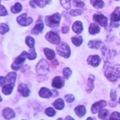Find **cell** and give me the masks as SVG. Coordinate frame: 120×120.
Returning a JSON list of instances; mask_svg holds the SVG:
<instances>
[{"instance_id":"cell-1","label":"cell","mask_w":120,"mask_h":120,"mask_svg":"<svg viewBox=\"0 0 120 120\" xmlns=\"http://www.w3.org/2000/svg\"><path fill=\"white\" fill-rule=\"evenodd\" d=\"M105 76L109 81L115 82L118 78H120V65L109 68V69L105 71Z\"/></svg>"},{"instance_id":"cell-2","label":"cell","mask_w":120,"mask_h":120,"mask_svg":"<svg viewBox=\"0 0 120 120\" xmlns=\"http://www.w3.org/2000/svg\"><path fill=\"white\" fill-rule=\"evenodd\" d=\"M60 19H61V16L59 13H55L53 15H51V16H48L46 17V24L51 26V27H54V26H57L60 22Z\"/></svg>"},{"instance_id":"cell-3","label":"cell","mask_w":120,"mask_h":120,"mask_svg":"<svg viewBox=\"0 0 120 120\" xmlns=\"http://www.w3.org/2000/svg\"><path fill=\"white\" fill-rule=\"evenodd\" d=\"M56 51H57L59 55H61L65 58H68L70 55V49L67 43H62L61 45L57 46Z\"/></svg>"},{"instance_id":"cell-4","label":"cell","mask_w":120,"mask_h":120,"mask_svg":"<svg viewBox=\"0 0 120 120\" xmlns=\"http://www.w3.org/2000/svg\"><path fill=\"white\" fill-rule=\"evenodd\" d=\"M25 56H27V52H22L14 61V63L11 65V68L14 69V70H17L21 68L22 64L24 62V59H25Z\"/></svg>"},{"instance_id":"cell-5","label":"cell","mask_w":120,"mask_h":120,"mask_svg":"<svg viewBox=\"0 0 120 120\" xmlns=\"http://www.w3.org/2000/svg\"><path fill=\"white\" fill-rule=\"evenodd\" d=\"M37 72L39 75H45L47 74L49 70V65L45 60H40L37 65Z\"/></svg>"},{"instance_id":"cell-6","label":"cell","mask_w":120,"mask_h":120,"mask_svg":"<svg viewBox=\"0 0 120 120\" xmlns=\"http://www.w3.org/2000/svg\"><path fill=\"white\" fill-rule=\"evenodd\" d=\"M17 22L20 24V25H22V26H26V25H29L32 23L33 22V19L30 18V17H27V14L23 13L22 15H20L19 17H17L16 19Z\"/></svg>"},{"instance_id":"cell-7","label":"cell","mask_w":120,"mask_h":120,"mask_svg":"<svg viewBox=\"0 0 120 120\" xmlns=\"http://www.w3.org/2000/svg\"><path fill=\"white\" fill-rule=\"evenodd\" d=\"M45 38L48 41H50L51 43H52V44H56L57 45V44L60 43V38L54 32H48L46 34V36H45Z\"/></svg>"},{"instance_id":"cell-8","label":"cell","mask_w":120,"mask_h":120,"mask_svg":"<svg viewBox=\"0 0 120 120\" xmlns=\"http://www.w3.org/2000/svg\"><path fill=\"white\" fill-rule=\"evenodd\" d=\"M93 20L96 22H98L101 26H106L108 23V19L106 16L102 15V14H95L93 16Z\"/></svg>"},{"instance_id":"cell-9","label":"cell","mask_w":120,"mask_h":120,"mask_svg":"<svg viewBox=\"0 0 120 120\" xmlns=\"http://www.w3.org/2000/svg\"><path fill=\"white\" fill-rule=\"evenodd\" d=\"M106 104H107V102H106L105 100H99V101L94 103V104L92 105V107H91V112H92V113H96V112H99L103 107L106 106Z\"/></svg>"},{"instance_id":"cell-10","label":"cell","mask_w":120,"mask_h":120,"mask_svg":"<svg viewBox=\"0 0 120 120\" xmlns=\"http://www.w3.org/2000/svg\"><path fill=\"white\" fill-rule=\"evenodd\" d=\"M43 28H44V23L41 22V17H39L38 20L37 21V24H36V26H35V27L33 28V30H32V33L38 35V34H39V33L42 32Z\"/></svg>"},{"instance_id":"cell-11","label":"cell","mask_w":120,"mask_h":120,"mask_svg":"<svg viewBox=\"0 0 120 120\" xmlns=\"http://www.w3.org/2000/svg\"><path fill=\"white\" fill-rule=\"evenodd\" d=\"M87 63L93 67H98L100 63V57L98 55H90L87 58Z\"/></svg>"},{"instance_id":"cell-12","label":"cell","mask_w":120,"mask_h":120,"mask_svg":"<svg viewBox=\"0 0 120 120\" xmlns=\"http://www.w3.org/2000/svg\"><path fill=\"white\" fill-rule=\"evenodd\" d=\"M51 0H31L30 1V5L35 8L36 6L39 7V8H44L48 3H50Z\"/></svg>"},{"instance_id":"cell-13","label":"cell","mask_w":120,"mask_h":120,"mask_svg":"<svg viewBox=\"0 0 120 120\" xmlns=\"http://www.w3.org/2000/svg\"><path fill=\"white\" fill-rule=\"evenodd\" d=\"M3 116L7 120H9V119H12L15 116V112L10 108H5L3 110Z\"/></svg>"},{"instance_id":"cell-14","label":"cell","mask_w":120,"mask_h":120,"mask_svg":"<svg viewBox=\"0 0 120 120\" xmlns=\"http://www.w3.org/2000/svg\"><path fill=\"white\" fill-rule=\"evenodd\" d=\"M63 84H64L63 80L59 76H56L55 78H53V80L52 82V86H53L54 88H57V89L61 88L63 86Z\"/></svg>"},{"instance_id":"cell-15","label":"cell","mask_w":120,"mask_h":120,"mask_svg":"<svg viewBox=\"0 0 120 120\" xmlns=\"http://www.w3.org/2000/svg\"><path fill=\"white\" fill-rule=\"evenodd\" d=\"M18 90H19V92H20L23 97H28V96H29V88L27 87L26 84L21 83V84L18 86Z\"/></svg>"},{"instance_id":"cell-16","label":"cell","mask_w":120,"mask_h":120,"mask_svg":"<svg viewBox=\"0 0 120 120\" xmlns=\"http://www.w3.org/2000/svg\"><path fill=\"white\" fill-rule=\"evenodd\" d=\"M111 21L112 22H118V21H120V8L119 7H117L113 10V12L112 13V15H111Z\"/></svg>"},{"instance_id":"cell-17","label":"cell","mask_w":120,"mask_h":120,"mask_svg":"<svg viewBox=\"0 0 120 120\" xmlns=\"http://www.w3.org/2000/svg\"><path fill=\"white\" fill-rule=\"evenodd\" d=\"M39 96L41 97V98H50L52 95V93L48 89V88H45V87H42L40 90H39Z\"/></svg>"},{"instance_id":"cell-18","label":"cell","mask_w":120,"mask_h":120,"mask_svg":"<svg viewBox=\"0 0 120 120\" xmlns=\"http://www.w3.org/2000/svg\"><path fill=\"white\" fill-rule=\"evenodd\" d=\"M75 113L79 116V117H82V116H83L84 114H85V112H86V110H85V107L83 106V105H79V106H77L76 108H75Z\"/></svg>"},{"instance_id":"cell-19","label":"cell","mask_w":120,"mask_h":120,"mask_svg":"<svg viewBox=\"0 0 120 120\" xmlns=\"http://www.w3.org/2000/svg\"><path fill=\"white\" fill-rule=\"evenodd\" d=\"M72 29H73V31H74L75 33H77V34L82 33V22H81L80 21L75 22L73 23V25H72Z\"/></svg>"},{"instance_id":"cell-20","label":"cell","mask_w":120,"mask_h":120,"mask_svg":"<svg viewBox=\"0 0 120 120\" xmlns=\"http://www.w3.org/2000/svg\"><path fill=\"white\" fill-rule=\"evenodd\" d=\"M6 79H7V82L9 84H11V85L14 86V84H15V79H16V73L15 72H9L7 75Z\"/></svg>"},{"instance_id":"cell-21","label":"cell","mask_w":120,"mask_h":120,"mask_svg":"<svg viewBox=\"0 0 120 120\" xmlns=\"http://www.w3.org/2000/svg\"><path fill=\"white\" fill-rule=\"evenodd\" d=\"M99 30H100L99 26H98L97 23H95V22L91 23L90 26H89V34H91V35L98 34V33L99 32Z\"/></svg>"},{"instance_id":"cell-22","label":"cell","mask_w":120,"mask_h":120,"mask_svg":"<svg viewBox=\"0 0 120 120\" xmlns=\"http://www.w3.org/2000/svg\"><path fill=\"white\" fill-rule=\"evenodd\" d=\"M88 46L90 48H94V49H98L102 46V42L100 40H91L88 42Z\"/></svg>"},{"instance_id":"cell-23","label":"cell","mask_w":120,"mask_h":120,"mask_svg":"<svg viewBox=\"0 0 120 120\" xmlns=\"http://www.w3.org/2000/svg\"><path fill=\"white\" fill-rule=\"evenodd\" d=\"M44 53H45L47 59H49V60H52L54 58V55H55L54 52L52 50L49 49V48H45L44 49Z\"/></svg>"},{"instance_id":"cell-24","label":"cell","mask_w":120,"mask_h":120,"mask_svg":"<svg viewBox=\"0 0 120 120\" xmlns=\"http://www.w3.org/2000/svg\"><path fill=\"white\" fill-rule=\"evenodd\" d=\"M90 3L96 8H102L104 6V3L102 0H90Z\"/></svg>"},{"instance_id":"cell-25","label":"cell","mask_w":120,"mask_h":120,"mask_svg":"<svg viewBox=\"0 0 120 120\" xmlns=\"http://www.w3.org/2000/svg\"><path fill=\"white\" fill-rule=\"evenodd\" d=\"M53 106H54V108L57 109V110H62V109L64 108V106H65L63 99H62V98H57V99L53 102Z\"/></svg>"},{"instance_id":"cell-26","label":"cell","mask_w":120,"mask_h":120,"mask_svg":"<svg viewBox=\"0 0 120 120\" xmlns=\"http://www.w3.org/2000/svg\"><path fill=\"white\" fill-rule=\"evenodd\" d=\"M12 89H13V85L8 83V84H6V85L3 86L2 92H3V94H5V95H9V94H11Z\"/></svg>"},{"instance_id":"cell-27","label":"cell","mask_w":120,"mask_h":120,"mask_svg":"<svg viewBox=\"0 0 120 120\" xmlns=\"http://www.w3.org/2000/svg\"><path fill=\"white\" fill-rule=\"evenodd\" d=\"M94 80H95V77L93 75H90L89 78H88V83H87V91L88 92H91L92 89L94 88Z\"/></svg>"},{"instance_id":"cell-28","label":"cell","mask_w":120,"mask_h":120,"mask_svg":"<svg viewBox=\"0 0 120 120\" xmlns=\"http://www.w3.org/2000/svg\"><path fill=\"white\" fill-rule=\"evenodd\" d=\"M71 41L75 46H80L82 42V37H73L71 38Z\"/></svg>"},{"instance_id":"cell-29","label":"cell","mask_w":120,"mask_h":120,"mask_svg":"<svg viewBox=\"0 0 120 120\" xmlns=\"http://www.w3.org/2000/svg\"><path fill=\"white\" fill-rule=\"evenodd\" d=\"M21 10H22V5L20 3H15V5H13L12 8H11L12 13H18Z\"/></svg>"},{"instance_id":"cell-30","label":"cell","mask_w":120,"mask_h":120,"mask_svg":"<svg viewBox=\"0 0 120 120\" xmlns=\"http://www.w3.org/2000/svg\"><path fill=\"white\" fill-rule=\"evenodd\" d=\"M25 43H26V45H27L29 48H34L35 40H34L33 38H31V37H27V38H25Z\"/></svg>"},{"instance_id":"cell-31","label":"cell","mask_w":120,"mask_h":120,"mask_svg":"<svg viewBox=\"0 0 120 120\" xmlns=\"http://www.w3.org/2000/svg\"><path fill=\"white\" fill-rule=\"evenodd\" d=\"M27 57H28L29 60H34L37 57V53H36L34 48H31V50L29 51V52H27Z\"/></svg>"},{"instance_id":"cell-32","label":"cell","mask_w":120,"mask_h":120,"mask_svg":"<svg viewBox=\"0 0 120 120\" xmlns=\"http://www.w3.org/2000/svg\"><path fill=\"white\" fill-rule=\"evenodd\" d=\"M107 116H108V111H107V110L101 109V110L98 112V117H99L100 119H107Z\"/></svg>"},{"instance_id":"cell-33","label":"cell","mask_w":120,"mask_h":120,"mask_svg":"<svg viewBox=\"0 0 120 120\" xmlns=\"http://www.w3.org/2000/svg\"><path fill=\"white\" fill-rule=\"evenodd\" d=\"M8 29H9V28H8V24H6V23H1V24H0V34H1V35L7 33V32L8 31Z\"/></svg>"},{"instance_id":"cell-34","label":"cell","mask_w":120,"mask_h":120,"mask_svg":"<svg viewBox=\"0 0 120 120\" xmlns=\"http://www.w3.org/2000/svg\"><path fill=\"white\" fill-rule=\"evenodd\" d=\"M60 3L62 7L65 8L66 9H68L70 8V0H60Z\"/></svg>"},{"instance_id":"cell-35","label":"cell","mask_w":120,"mask_h":120,"mask_svg":"<svg viewBox=\"0 0 120 120\" xmlns=\"http://www.w3.org/2000/svg\"><path fill=\"white\" fill-rule=\"evenodd\" d=\"M63 74H64V77H65L66 79L69 78L70 75H71V70H70V68H65L63 69Z\"/></svg>"},{"instance_id":"cell-36","label":"cell","mask_w":120,"mask_h":120,"mask_svg":"<svg viewBox=\"0 0 120 120\" xmlns=\"http://www.w3.org/2000/svg\"><path fill=\"white\" fill-rule=\"evenodd\" d=\"M109 120H120V113L118 112H113Z\"/></svg>"},{"instance_id":"cell-37","label":"cell","mask_w":120,"mask_h":120,"mask_svg":"<svg viewBox=\"0 0 120 120\" xmlns=\"http://www.w3.org/2000/svg\"><path fill=\"white\" fill-rule=\"evenodd\" d=\"M45 114H47L48 116H53V115H55V111L52 109V108H47L46 110H45Z\"/></svg>"},{"instance_id":"cell-38","label":"cell","mask_w":120,"mask_h":120,"mask_svg":"<svg viewBox=\"0 0 120 120\" xmlns=\"http://www.w3.org/2000/svg\"><path fill=\"white\" fill-rule=\"evenodd\" d=\"M73 5L76 8H82L84 7V3L81 0H73Z\"/></svg>"},{"instance_id":"cell-39","label":"cell","mask_w":120,"mask_h":120,"mask_svg":"<svg viewBox=\"0 0 120 120\" xmlns=\"http://www.w3.org/2000/svg\"><path fill=\"white\" fill-rule=\"evenodd\" d=\"M74 99H75V98H74V96H73V95H70V94L66 95V101H67V102L70 103V102L74 101Z\"/></svg>"},{"instance_id":"cell-40","label":"cell","mask_w":120,"mask_h":120,"mask_svg":"<svg viewBox=\"0 0 120 120\" xmlns=\"http://www.w3.org/2000/svg\"><path fill=\"white\" fill-rule=\"evenodd\" d=\"M70 15L72 16H78V15H81L82 14V10L80 9H76V10H70Z\"/></svg>"},{"instance_id":"cell-41","label":"cell","mask_w":120,"mask_h":120,"mask_svg":"<svg viewBox=\"0 0 120 120\" xmlns=\"http://www.w3.org/2000/svg\"><path fill=\"white\" fill-rule=\"evenodd\" d=\"M7 14H8V11H7L6 8L3 6H0V16H5Z\"/></svg>"},{"instance_id":"cell-42","label":"cell","mask_w":120,"mask_h":120,"mask_svg":"<svg viewBox=\"0 0 120 120\" xmlns=\"http://www.w3.org/2000/svg\"><path fill=\"white\" fill-rule=\"evenodd\" d=\"M111 98L112 100H115L116 99V92L114 90H112L111 91Z\"/></svg>"},{"instance_id":"cell-43","label":"cell","mask_w":120,"mask_h":120,"mask_svg":"<svg viewBox=\"0 0 120 120\" xmlns=\"http://www.w3.org/2000/svg\"><path fill=\"white\" fill-rule=\"evenodd\" d=\"M5 82H7V79L5 77H2L0 76V85H3L5 84Z\"/></svg>"},{"instance_id":"cell-44","label":"cell","mask_w":120,"mask_h":120,"mask_svg":"<svg viewBox=\"0 0 120 120\" xmlns=\"http://www.w3.org/2000/svg\"><path fill=\"white\" fill-rule=\"evenodd\" d=\"M68 26H63L62 27V33H68Z\"/></svg>"},{"instance_id":"cell-45","label":"cell","mask_w":120,"mask_h":120,"mask_svg":"<svg viewBox=\"0 0 120 120\" xmlns=\"http://www.w3.org/2000/svg\"><path fill=\"white\" fill-rule=\"evenodd\" d=\"M66 120H74V119H73V118H72L71 116H69V115H68V116L66 117Z\"/></svg>"},{"instance_id":"cell-46","label":"cell","mask_w":120,"mask_h":120,"mask_svg":"<svg viewBox=\"0 0 120 120\" xmlns=\"http://www.w3.org/2000/svg\"><path fill=\"white\" fill-rule=\"evenodd\" d=\"M86 120H94V119H93V118H91V117H88Z\"/></svg>"},{"instance_id":"cell-47","label":"cell","mask_w":120,"mask_h":120,"mask_svg":"<svg viewBox=\"0 0 120 120\" xmlns=\"http://www.w3.org/2000/svg\"><path fill=\"white\" fill-rule=\"evenodd\" d=\"M56 120H63L62 118H58V119H56Z\"/></svg>"},{"instance_id":"cell-48","label":"cell","mask_w":120,"mask_h":120,"mask_svg":"<svg viewBox=\"0 0 120 120\" xmlns=\"http://www.w3.org/2000/svg\"><path fill=\"white\" fill-rule=\"evenodd\" d=\"M1 100H2V98H1V96H0V101H1Z\"/></svg>"},{"instance_id":"cell-49","label":"cell","mask_w":120,"mask_h":120,"mask_svg":"<svg viewBox=\"0 0 120 120\" xmlns=\"http://www.w3.org/2000/svg\"><path fill=\"white\" fill-rule=\"evenodd\" d=\"M119 103H120V98H119Z\"/></svg>"},{"instance_id":"cell-50","label":"cell","mask_w":120,"mask_h":120,"mask_svg":"<svg viewBox=\"0 0 120 120\" xmlns=\"http://www.w3.org/2000/svg\"><path fill=\"white\" fill-rule=\"evenodd\" d=\"M0 3H1V0H0Z\"/></svg>"}]
</instances>
